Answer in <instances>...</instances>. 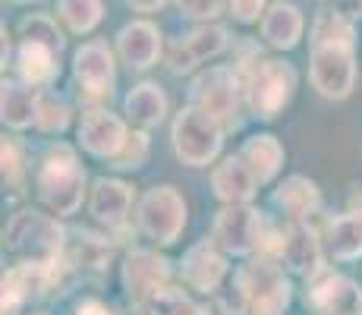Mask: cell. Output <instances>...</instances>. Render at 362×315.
Segmentation results:
<instances>
[{"mask_svg":"<svg viewBox=\"0 0 362 315\" xmlns=\"http://www.w3.org/2000/svg\"><path fill=\"white\" fill-rule=\"evenodd\" d=\"M145 158H148V136L142 130H136L132 136L127 139L123 151L114 158V167H123V171H132V167H142Z\"/></svg>","mask_w":362,"mask_h":315,"instance_id":"obj_33","label":"cell"},{"mask_svg":"<svg viewBox=\"0 0 362 315\" xmlns=\"http://www.w3.org/2000/svg\"><path fill=\"white\" fill-rule=\"evenodd\" d=\"M73 76L88 98H95V101L110 98L114 95V82H117L114 51L104 41H86L73 54Z\"/></svg>","mask_w":362,"mask_h":315,"instance_id":"obj_11","label":"cell"},{"mask_svg":"<svg viewBox=\"0 0 362 315\" xmlns=\"http://www.w3.org/2000/svg\"><path fill=\"white\" fill-rule=\"evenodd\" d=\"M76 136H79V145L92 158L114 161L123 151V145H127L129 130H127V123H123L120 117H114L110 110L88 108V110H82V120H79Z\"/></svg>","mask_w":362,"mask_h":315,"instance_id":"obj_13","label":"cell"},{"mask_svg":"<svg viewBox=\"0 0 362 315\" xmlns=\"http://www.w3.org/2000/svg\"><path fill=\"white\" fill-rule=\"evenodd\" d=\"M227 47H230V32H227L224 25H199L196 32H189L183 41H177V45L170 47L167 67L177 76L192 73L199 63L221 57Z\"/></svg>","mask_w":362,"mask_h":315,"instance_id":"obj_14","label":"cell"},{"mask_svg":"<svg viewBox=\"0 0 362 315\" xmlns=\"http://www.w3.org/2000/svg\"><path fill=\"white\" fill-rule=\"evenodd\" d=\"M305 309L315 315H362V290L353 277L322 268L305 277Z\"/></svg>","mask_w":362,"mask_h":315,"instance_id":"obj_8","label":"cell"},{"mask_svg":"<svg viewBox=\"0 0 362 315\" xmlns=\"http://www.w3.org/2000/svg\"><path fill=\"white\" fill-rule=\"evenodd\" d=\"M151 315H208L199 303H192L183 290L177 287H164L158 297H151V303L145 306Z\"/></svg>","mask_w":362,"mask_h":315,"instance_id":"obj_31","label":"cell"},{"mask_svg":"<svg viewBox=\"0 0 362 315\" xmlns=\"http://www.w3.org/2000/svg\"><path fill=\"white\" fill-rule=\"evenodd\" d=\"M41 132H51V136H57V132H64L69 126V108L64 101H57V98L51 95H41V104H38V120H35Z\"/></svg>","mask_w":362,"mask_h":315,"instance_id":"obj_32","label":"cell"},{"mask_svg":"<svg viewBox=\"0 0 362 315\" xmlns=\"http://www.w3.org/2000/svg\"><path fill=\"white\" fill-rule=\"evenodd\" d=\"M281 262H287V268L293 275L312 277L325 268L322 265V240L309 227V221H290V227L281 234V246H277Z\"/></svg>","mask_w":362,"mask_h":315,"instance_id":"obj_16","label":"cell"},{"mask_svg":"<svg viewBox=\"0 0 362 315\" xmlns=\"http://www.w3.org/2000/svg\"><path fill=\"white\" fill-rule=\"evenodd\" d=\"M271 202H274V208H281L287 221H309L322 205V195L309 177H287L274 189Z\"/></svg>","mask_w":362,"mask_h":315,"instance_id":"obj_22","label":"cell"},{"mask_svg":"<svg viewBox=\"0 0 362 315\" xmlns=\"http://www.w3.org/2000/svg\"><path fill=\"white\" fill-rule=\"evenodd\" d=\"M117 54L129 69H148L161 57V32L148 19H136V23L123 25L117 35Z\"/></svg>","mask_w":362,"mask_h":315,"instance_id":"obj_17","label":"cell"},{"mask_svg":"<svg viewBox=\"0 0 362 315\" xmlns=\"http://www.w3.org/2000/svg\"><path fill=\"white\" fill-rule=\"evenodd\" d=\"M227 252L218 246L214 240H199L196 246H189V252L180 262V275L183 281L199 293H214L227 277Z\"/></svg>","mask_w":362,"mask_h":315,"instance_id":"obj_15","label":"cell"},{"mask_svg":"<svg viewBox=\"0 0 362 315\" xmlns=\"http://www.w3.org/2000/svg\"><path fill=\"white\" fill-rule=\"evenodd\" d=\"M214 299H218V309L224 315H249V290H246V281H243V271L224 277V284L214 290Z\"/></svg>","mask_w":362,"mask_h":315,"instance_id":"obj_30","label":"cell"},{"mask_svg":"<svg viewBox=\"0 0 362 315\" xmlns=\"http://www.w3.org/2000/svg\"><path fill=\"white\" fill-rule=\"evenodd\" d=\"M57 16L64 19V25L69 32L88 35L101 23L104 6H101V0H57Z\"/></svg>","mask_w":362,"mask_h":315,"instance_id":"obj_28","label":"cell"},{"mask_svg":"<svg viewBox=\"0 0 362 315\" xmlns=\"http://www.w3.org/2000/svg\"><path fill=\"white\" fill-rule=\"evenodd\" d=\"M35 189L38 199L54 214H76L86 195V171H82L76 149L66 142H57L41 155L35 167Z\"/></svg>","mask_w":362,"mask_h":315,"instance_id":"obj_1","label":"cell"},{"mask_svg":"<svg viewBox=\"0 0 362 315\" xmlns=\"http://www.w3.org/2000/svg\"><path fill=\"white\" fill-rule=\"evenodd\" d=\"M170 139H173V151H177V158L183 161V164L208 167L221 155L224 126L214 120L211 114L196 108V104H186L170 126Z\"/></svg>","mask_w":362,"mask_h":315,"instance_id":"obj_5","label":"cell"},{"mask_svg":"<svg viewBox=\"0 0 362 315\" xmlns=\"http://www.w3.org/2000/svg\"><path fill=\"white\" fill-rule=\"evenodd\" d=\"M240 158L252 167V173L259 177V183H271V180L281 173L284 167V145L277 142V136L271 132H259V136H249L240 149Z\"/></svg>","mask_w":362,"mask_h":315,"instance_id":"obj_24","label":"cell"},{"mask_svg":"<svg viewBox=\"0 0 362 315\" xmlns=\"http://www.w3.org/2000/svg\"><path fill=\"white\" fill-rule=\"evenodd\" d=\"M325 240L337 262H353L362 256V195H353V205L346 214L328 221Z\"/></svg>","mask_w":362,"mask_h":315,"instance_id":"obj_21","label":"cell"},{"mask_svg":"<svg viewBox=\"0 0 362 315\" xmlns=\"http://www.w3.org/2000/svg\"><path fill=\"white\" fill-rule=\"evenodd\" d=\"M246 104L259 120H274L290 104L296 88V73L290 63L281 60H249L240 73Z\"/></svg>","mask_w":362,"mask_h":315,"instance_id":"obj_2","label":"cell"},{"mask_svg":"<svg viewBox=\"0 0 362 315\" xmlns=\"http://www.w3.org/2000/svg\"><path fill=\"white\" fill-rule=\"evenodd\" d=\"M167 281H170V268H167V258H161L158 252L136 249L123 262V290L136 306H148L151 297L170 287Z\"/></svg>","mask_w":362,"mask_h":315,"instance_id":"obj_12","label":"cell"},{"mask_svg":"<svg viewBox=\"0 0 362 315\" xmlns=\"http://www.w3.org/2000/svg\"><path fill=\"white\" fill-rule=\"evenodd\" d=\"M19 41H32V45H45L51 47V51H64L66 38L64 32L57 29V19L45 16V13H32V16H25L23 23H19Z\"/></svg>","mask_w":362,"mask_h":315,"instance_id":"obj_29","label":"cell"},{"mask_svg":"<svg viewBox=\"0 0 362 315\" xmlns=\"http://www.w3.org/2000/svg\"><path fill=\"white\" fill-rule=\"evenodd\" d=\"M136 218H139V230L148 240L170 246V243L180 240V234L186 227V202L173 186H155L142 195Z\"/></svg>","mask_w":362,"mask_h":315,"instance_id":"obj_7","label":"cell"},{"mask_svg":"<svg viewBox=\"0 0 362 315\" xmlns=\"http://www.w3.org/2000/svg\"><path fill=\"white\" fill-rule=\"evenodd\" d=\"M76 315H114V312H110L104 303H98V299H86V303L76 309Z\"/></svg>","mask_w":362,"mask_h":315,"instance_id":"obj_38","label":"cell"},{"mask_svg":"<svg viewBox=\"0 0 362 315\" xmlns=\"http://www.w3.org/2000/svg\"><path fill=\"white\" fill-rule=\"evenodd\" d=\"M227 10H230L236 23L249 25V23H259L268 6H264V0H227Z\"/></svg>","mask_w":362,"mask_h":315,"instance_id":"obj_36","label":"cell"},{"mask_svg":"<svg viewBox=\"0 0 362 315\" xmlns=\"http://www.w3.org/2000/svg\"><path fill=\"white\" fill-rule=\"evenodd\" d=\"M127 4H129L136 13H155V10H161L167 0H127Z\"/></svg>","mask_w":362,"mask_h":315,"instance_id":"obj_39","label":"cell"},{"mask_svg":"<svg viewBox=\"0 0 362 315\" xmlns=\"http://www.w3.org/2000/svg\"><path fill=\"white\" fill-rule=\"evenodd\" d=\"M88 208H92L95 221L104 224L107 230H123L132 208V186L114 177H98L88 195Z\"/></svg>","mask_w":362,"mask_h":315,"instance_id":"obj_18","label":"cell"},{"mask_svg":"<svg viewBox=\"0 0 362 315\" xmlns=\"http://www.w3.org/2000/svg\"><path fill=\"white\" fill-rule=\"evenodd\" d=\"M4 180L10 186H16V183H23V177H25V161L23 155H19V149H16V142H10V139H4Z\"/></svg>","mask_w":362,"mask_h":315,"instance_id":"obj_35","label":"cell"},{"mask_svg":"<svg viewBox=\"0 0 362 315\" xmlns=\"http://www.w3.org/2000/svg\"><path fill=\"white\" fill-rule=\"evenodd\" d=\"M334 10L344 13L346 19H353V23H356V19L362 16V0H334Z\"/></svg>","mask_w":362,"mask_h":315,"instance_id":"obj_37","label":"cell"},{"mask_svg":"<svg viewBox=\"0 0 362 315\" xmlns=\"http://www.w3.org/2000/svg\"><path fill=\"white\" fill-rule=\"evenodd\" d=\"M211 240L227 256H252L262 246V212L246 202L221 208L211 227Z\"/></svg>","mask_w":362,"mask_h":315,"instance_id":"obj_10","label":"cell"},{"mask_svg":"<svg viewBox=\"0 0 362 315\" xmlns=\"http://www.w3.org/2000/svg\"><path fill=\"white\" fill-rule=\"evenodd\" d=\"M240 92L243 79L230 67H211L208 73L196 76L189 88V98L196 108L211 114L224 130H236L240 126Z\"/></svg>","mask_w":362,"mask_h":315,"instance_id":"obj_6","label":"cell"},{"mask_svg":"<svg viewBox=\"0 0 362 315\" xmlns=\"http://www.w3.org/2000/svg\"><path fill=\"white\" fill-rule=\"evenodd\" d=\"M303 29H305L303 13H299L296 4H287V0L271 4L262 16V38L274 51H293L299 38H303Z\"/></svg>","mask_w":362,"mask_h":315,"instance_id":"obj_19","label":"cell"},{"mask_svg":"<svg viewBox=\"0 0 362 315\" xmlns=\"http://www.w3.org/2000/svg\"><path fill=\"white\" fill-rule=\"evenodd\" d=\"M4 246L23 256V262H57L66 249V230L57 224V218L29 208L10 218L4 230Z\"/></svg>","mask_w":362,"mask_h":315,"instance_id":"obj_4","label":"cell"},{"mask_svg":"<svg viewBox=\"0 0 362 315\" xmlns=\"http://www.w3.org/2000/svg\"><path fill=\"white\" fill-rule=\"evenodd\" d=\"M309 79L322 98L344 101L356 86V41L312 38Z\"/></svg>","mask_w":362,"mask_h":315,"instance_id":"obj_3","label":"cell"},{"mask_svg":"<svg viewBox=\"0 0 362 315\" xmlns=\"http://www.w3.org/2000/svg\"><path fill=\"white\" fill-rule=\"evenodd\" d=\"M123 108H127L129 120L136 123L139 130H148V126H158L164 120L167 98H164V92L155 86V82H139V86L127 95Z\"/></svg>","mask_w":362,"mask_h":315,"instance_id":"obj_26","label":"cell"},{"mask_svg":"<svg viewBox=\"0 0 362 315\" xmlns=\"http://www.w3.org/2000/svg\"><path fill=\"white\" fill-rule=\"evenodd\" d=\"M38 104L41 95L29 82H13L4 79V92H0V117L10 130H25L38 120Z\"/></svg>","mask_w":362,"mask_h":315,"instance_id":"obj_23","label":"cell"},{"mask_svg":"<svg viewBox=\"0 0 362 315\" xmlns=\"http://www.w3.org/2000/svg\"><path fill=\"white\" fill-rule=\"evenodd\" d=\"M259 177L252 173V167L246 164L240 155L224 158L211 173V189L224 205H236V202H249L259 189Z\"/></svg>","mask_w":362,"mask_h":315,"instance_id":"obj_20","label":"cell"},{"mask_svg":"<svg viewBox=\"0 0 362 315\" xmlns=\"http://www.w3.org/2000/svg\"><path fill=\"white\" fill-rule=\"evenodd\" d=\"M10 4H38V0H10Z\"/></svg>","mask_w":362,"mask_h":315,"instance_id":"obj_40","label":"cell"},{"mask_svg":"<svg viewBox=\"0 0 362 315\" xmlns=\"http://www.w3.org/2000/svg\"><path fill=\"white\" fill-rule=\"evenodd\" d=\"M177 6H180V13L183 16H189V19H214V16H221V13L227 10V0H177Z\"/></svg>","mask_w":362,"mask_h":315,"instance_id":"obj_34","label":"cell"},{"mask_svg":"<svg viewBox=\"0 0 362 315\" xmlns=\"http://www.w3.org/2000/svg\"><path fill=\"white\" fill-rule=\"evenodd\" d=\"M243 281L249 290V315H284L293 299V287L284 277L281 265L271 258H255L243 268Z\"/></svg>","mask_w":362,"mask_h":315,"instance_id":"obj_9","label":"cell"},{"mask_svg":"<svg viewBox=\"0 0 362 315\" xmlns=\"http://www.w3.org/2000/svg\"><path fill=\"white\" fill-rule=\"evenodd\" d=\"M16 67H19L23 82H29L35 88H47L60 73L57 51H51V47H45V45H32V41H23V45H19Z\"/></svg>","mask_w":362,"mask_h":315,"instance_id":"obj_25","label":"cell"},{"mask_svg":"<svg viewBox=\"0 0 362 315\" xmlns=\"http://www.w3.org/2000/svg\"><path fill=\"white\" fill-rule=\"evenodd\" d=\"M64 256L82 271H107L110 265V246L92 234H76V240L66 243Z\"/></svg>","mask_w":362,"mask_h":315,"instance_id":"obj_27","label":"cell"}]
</instances>
